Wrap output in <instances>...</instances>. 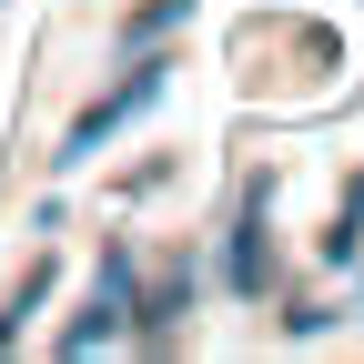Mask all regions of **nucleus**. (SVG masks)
<instances>
[{
	"instance_id": "f257e3e1",
	"label": "nucleus",
	"mask_w": 364,
	"mask_h": 364,
	"mask_svg": "<svg viewBox=\"0 0 364 364\" xmlns=\"http://www.w3.org/2000/svg\"><path fill=\"white\" fill-rule=\"evenodd\" d=\"M152 102H162V61H142V71H132L122 91H102V102H91V112L71 122V142H61V162H81V152H102L112 132H122L132 112H152Z\"/></svg>"
},
{
	"instance_id": "f03ea898",
	"label": "nucleus",
	"mask_w": 364,
	"mask_h": 364,
	"mask_svg": "<svg viewBox=\"0 0 364 364\" xmlns=\"http://www.w3.org/2000/svg\"><path fill=\"white\" fill-rule=\"evenodd\" d=\"M122 304H132V263H102V294H91V314H81L61 344H71V354H102V344L122 334Z\"/></svg>"
},
{
	"instance_id": "7ed1b4c3",
	"label": "nucleus",
	"mask_w": 364,
	"mask_h": 364,
	"mask_svg": "<svg viewBox=\"0 0 364 364\" xmlns=\"http://www.w3.org/2000/svg\"><path fill=\"white\" fill-rule=\"evenodd\" d=\"M182 11H193V0H152V11H142V21H132V41H162V31H172Z\"/></svg>"
}]
</instances>
